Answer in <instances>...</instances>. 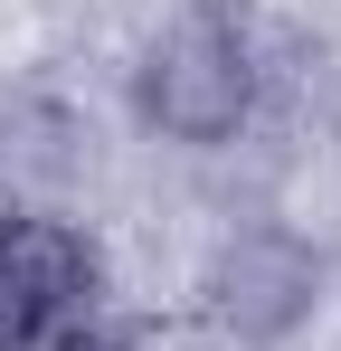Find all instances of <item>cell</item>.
<instances>
[{
  "label": "cell",
  "mask_w": 341,
  "mask_h": 351,
  "mask_svg": "<svg viewBox=\"0 0 341 351\" xmlns=\"http://www.w3.org/2000/svg\"><path fill=\"white\" fill-rule=\"evenodd\" d=\"M332 162H341V114H332Z\"/></svg>",
  "instance_id": "5b68a950"
},
{
  "label": "cell",
  "mask_w": 341,
  "mask_h": 351,
  "mask_svg": "<svg viewBox=\"0 0 341 351\" xmlns=\"http://www.w3.org/2000/svg\"><path fill=\"white\" fill-rule=\"evenodd\" d=\"M48 351H152L133 323H114V313H86V323H66V332H48Z\"/></svg>",
  "instance_id": "277c9868"
},
{
  "label": "cell",
  "mask_w": 341,
  "mask_h": 351,
  "mask_svg": "<svg viewBox=\"0 0 341 351\" xmlns=\"http://www.w3.org/2000/svg\"><path fill=\"white\" fill-rule=\"evenodd\" d=\"M114 256L76 209H0V351H48V332L105 313Z\"/></svg>",
  "instance_id": "3957f363"
},
{
  "label": "cell",
  "mask_w": 341,
  "mask_h": 351,
  "mask_svg": "<svg viewBox=\"0 0 341 351\" xmlns=\"http://www.w3.org/2000/svg\"><path fill=\"white\" fill-rule=\"evenodd\" d=\"M266 95H275V48H266V29L237 0H180V10H162L133 38V66H123L133 133L162 143V152H190V162L237 152L266 123Z\"/></svg>",
  "instance_id": "6da1fadb"
},
{
  "label": "cell",
  "mask_w": 341,
  "mask_h": 351,
  "mask_svg": "<svg viewBox=\"0 0 341 351\" xmlns=\"http://www.w3.org/2000/svg\"><path fill=\"white\" fill-rule=\"evenodd\" d=\"M190 304L227 351H294L332 313V247L275 209H247L199 247Z\"/></svg>",
  "instance_id": "7a4b0ae2"
}]
</instances>
